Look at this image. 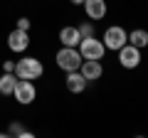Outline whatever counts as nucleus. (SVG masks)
<instances>
[{
    "mask_svg": "<svg viewBox=\"0 0 148 138\" xmlns=\"http://www.w3.org/2000/svg\"><path fill=\"white\" fill-rule=\"evenodd\" d=\"M42 74H45V67H42V62H40L37 57H22V59L15 62V77L17 79L35 81V79H40Z\"/></svg>",
    "mask_w": 148,
    "mask_h": 138,
    "instance_id": "nucleus-1",
    "label": "nucleus"
},
{
    "mask_svg": "<svg viewBox=\"0 0 148 138\" xmlns=\"http://www.w3.org/2000/svg\"><path fill=\"white\" fill-rule=\"evenodd\" d=\"M54 62H57V67L64 69V72H77V69L82 67V62H84V57L79 54L77 47H62L57 52V57H54Z\"/></svg>",
    "mask_w": 148,
    "mask_h": 138,
    "instance_id": "nucleus-2",
    "label": "nucleus"
},
{
    "mask_svg": "<svg viewBox=\"0 0 148 138\" xmlns=\"http://www.w3.org/2000/svg\"><path fill=\"white\" fill-rule=\"evenodd\" d=\"M126 42H128V32L123 30L121 25H111V27H106V32H104V47H106V49H111V52H119V49H121Z\"/></svg>",
    "mask_w": 148,
    "mask_h": 138,
    "instance_id": "nucleus-3",
    "label": "nucleus"
},
{
    "mask_svg": "<svg viewBox=\"0 0 148 138\" xmlns=\"http://www.w3.org/2000/svg\"><path fill=\"white\" fill-rule=\"evenodd\" d=\"M77 49H79V54L84 59H104V52H106L104 42H99L96 37H82Z\"/></svg>",
    "mask_w": 148,
    "mask_h": 138,
    "instance_id": "nucleus-4",
    "label": "nucleus"
},
{
    "mask_svg": "<svg viewBox=\"0 0 148 138\" xmlns=\"http://www.w3.org/2000/svg\"><path fill=\"white\" fill-rule=\"evenodd\" d=\"M12 96H15V101H17V104L27 106V104H32V101H35V96H37V89H35V84H32L30 79H17V84H15V91H12Z\"/></svg>",
    "mask_w": 148,
    "mask_h": 138,
    "instance_id": "nucleus-5",
    "label": "nucleus"
},
{
    "mask_svg": "<svg viewBox=\"0 0 148 138\" xmlns=\"http://www.w3.org/2000/svg\"><path fill=\"white\" fill-rule=\"evenodd\" d=\"M119 64H121L123 69H136L138 64H141V49L126 42L119 49Z\"/></svg>",
    "mask_w": 148,
    "mask_h": 138,
    "instance_id": "nucleus-6",
    "label": "nucleus"
},
{
    "mask_svg": "<svg viewBox=\"0 0 148 138\" xmlns=\"http://www.w3.org/2000/svg\"><path fill=\"white\" fill-rule=\"evenodd\" d=\"M8 47H10L12 52H25V49L30 47V35H27V30L15 27V30L8 35Z\"/></svg>",
    "mask_w": 148,
    "mask_h": 138,
    "instance_id": "nucleus-7",
    "label": "nucleus"
},
{
    "mask_svg": "<svg viewBox=\"0 0 148 138\" xmlns=\"http://www.w3.org/2000/svg\"><path fill=\"white\" fill-rule=\"evenodd\" d=\"M79 72L84 74L86 81H96L101 79V74H104V67H101V59H84L79 67Z\"/></svg>",
    "mask_w": 148,
    "mask_h": 138,
    "instance_id": "nucleus-8",
    "label": "nucleus"
},
{
    "mask_svg": "<svg viewBox=\"0 0 148 138\" xmlns=\"http://www.w3.org/2000/svg\"><path fill=\"white\" fill-rule=\"evenodd\" d=\"M82 5H84V12H86L89 20H104L106 12H109V8H106L104 0H84Z\"/></svg>",
    "mask_w": 148,
    "mask_h": 138,
    "instance_id": "nucleus-9",
    "label": "nucleus"
},
{
    "mask_svg": "<svg viewBox=\"0 0 148 138\" xmlns=\"http://www.w3.org/2000/svg\"><path fill=\"white\" fill-rule=\"evenodd\" d=\"M67 89L72 94H82L86 89V79H84V74H82L79 69L77 72H67Z\"/></svg>",
    "mask_w": 148,
    "mask_h": 138,
    "instance_id": "nucleus-10",
    "label": "nucleus"
},
{
    "mask_svg": "<svg viewBox=\"0 0 148 138\" xmlns=\"http://www.w3.org/2000/svg\"><path fill=\"white\" fill-rule=\"evenodd\" d=\"M59 42H62V47H77L82 42L79 30L77 27H62L59 30Z\"/></svg>",
    "mask_w": 148,
    "mask_h": 138,
    "instance_id": "nucleus-11",
    "label": "nucleus"
},
{
    "mask_svg": "<svg viewBox=\"0 0 148 138\" xmlns=\"http://www.w3.org/2000/svg\"><path fill=\"white\" fill-rule=\"evenodd\" d=\"M15 84H17L15 72H5V74L0 77V94H3V96H10L12 91H15Z\"/></svg>",
    "mask_w": 148,
    "mask_h": 138,
    "instance_id": "nucleus-12",
    "label": "nucleus"
},
{
    "mask_svg": "<svg viewBox=\"0 0 148 138\" xmlns=\"http://www.w3.org/2000/svg\"><path fill=\"white\" fill-rule=\"evenodd\" d=\"M128 44H133V47H138V49L148 47V30H133V32H128Z\"/></svg>",
    "mask_w": 148,
    "mask_h": 138,
    "instance_id": "nucleus-13",
    "label": "nucleus"
},
{
    "mask_svg": "<svg viewBox=\"0 0 148 138\" xmlns=\"http://www.w3.org/2000/svg\"><path fill=\"white\" fill-rule=\"evenodd\" d=\"M8 136H15V138H32V131H27L20 121H12L10 128H8Z\"/></svg>",
    "mask_w": 148,
    "mask_h": 138,
    "instance_id": "nucleus-14",
    "label": "nucleus"
},
{
    "mask_svg": "<svg viewBox=\"0 0 148 138\" xmlns=\"http://www.w3.org/2000/svg\"><path fill=\"white\" fill-rule=\"evenodd\" d=\"M77 30H79L82 37H94V25H91V22H82Z\"/></svg>",
    "mask_w": 148,
    "mask_h": 138,
    "instance_id": "nucleus-15",
    "label": "nucleus"
},
{
    "mask_svg": "<svg viewBox=\"0 0 148 138\" xmlns=\"http://www.w3.org/2000/svg\"><path fill=\"white\" fill-rule=\"evenodd\" d=\"M17 27H20V30H30V20H27V17H20V20H17Z\"/></svg>",
    "mask_w": 148,
    "mask_h": 138,
    "instance_id": "nucleus-16",
    "label": "nucleus"
},
{
    "mask_svg": "<svg viewBox=\"0 0 148 138\" xmlns=\"http://www.w3.org/2000/svg\"><path fill=\"white\" fill-rule=\"evenodd\" d=\"M3 69H5V72H15V62H12V59H5V62H3Z\"/></svg>",
    "mask_w": 148,
    "mask_h": 138,
    "instance_id": "nucleus-17",
    "label": "nucleus"
},
{
    "mask_svg": "<svg viewBox=\"0 0 148 138\" xmlns=\"http://www.w3.org/2000/svg\"><path fill=\"white\" fill-rule=\"evenodd\" d=\"M69 3H72V5H82V3H84V0H69Z\"/></svg>",
    "mask_w": 148,
    "mask_h": 138,
    "instance_id": "nucleus-18",
    "label": "nucleus"
}]
</instances>
